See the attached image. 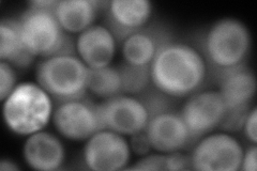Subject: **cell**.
Listing matches in <instances>:
<instances>
[{
  "label": "cell",
  "instance_id": "cell-27",
  "mask_svg": "<svg viewBox=\"0 0 257 171\" xmlns=\"http://www.w3.org/2000/svg\"><path fill=\"white\" fill-rule=\"evenodd\" d=\"M257 146L256 144L248 145L245 150H243L242 157H241L240 170L243 171H256L257 169Z\"/></svg>",
  "mask_w": 257,
  "mask_h": 171
},
{
  "label": "cell",
  "instance_id": "cell-12",
  "mask_svg": "<svg viewBox=\"0 0 257 171\" xmlns=\"http://www.w3.org/2000/svg\"><path fill=\"white\" fill-rule=\"evenodd\" d=\"M154 13L148 0H111L106 3L105 26L112 32L118 43L134 32L146 27Z\"/></svg>",
  "mask_w": 257,
  "mask_h": 171
},
{
  "label": "cell",
  "instance_id": "cell-28",
  "mask_svg": "<svg viewBox=\"0 0 257 171\" xmlns=\"http://www.w3.org/2000/svg\"><path fill=\"white\" fill-rule=\"evenodd\" d=\"M57 0H35V2L28 3L29 8H36L41 10H54Z\"/></svg>",
  "mask_w": 257,
  "mask_h": 171
},
{
  "label": "cell",
  "instance_id": "cell-26",
  "mask_svg": "<svg viewBox=\"0 0 257 171\" xmlns=\"http://www.w3.org/2000/svg\"><path fill=\"white\" fill-rule=\"evenodd\" d=\"M128 138H130V139H128V143H130L132 153H135L136 155H139L140 157L146 155V154L150 153L151 151H154L148 139V136L145 131L130 136Z\"/></svg>",
  "mask_w": 257,
  "mask_h": 171
},
{
  "label": "cell",
  "instance_id": "cell-18",
  "mask_svg": "<svg viewBox=\"0 0 257 171\" xmlns=\"http://www.w3.org/2000/svg\"><path fill=\"white\" fill-rule=\"evenodd\" d=\"M0 59L21 69L29 67L35 60L24 44L19 20L3 19L0 22Z\"/></svg>",
  "mask_w": 257,
  "mask_h": 171
},
{
  "label": "cell",
  "instance_id": "cell-29",
  "mask_svg": "<svg viewBox=\"0 0 257 171\" xmlns=\"http://www.w3.org/2000/svg\"><path fill=\"white\" fill-rule=\"evenodd\" d=\"M20 166L16 164L15 161H13L10 158H3L0 160V170H4V171H18L20 170Z\"/></svg>",
  "mask_w": 257,
  "mask_h": 171
},
{
  "label": "cell",
  "instance_id": "cell-13",
  "mask_svg": "<svg viewBox=\"0 0 257 171\" xmlns=\"http://www.w3.org/2000/svg\"><path fill=\"white\" fill-rule=\"evenodd\" d=\"M172 41V34L166 27L148 24L120 43L123 62L136 67H150L159 52Z\"/></svg>",
  "mask_w": 257,
  "mask_h": 171
},
{
  "label": "cell",
  "instance_id": "cell-4",
  "mask_svg": "<svg viewBox=\"0 0 257 171\" xmlns=\"http://www.w3.org/2000/svg\"><path fill=\"white\" fill-rule=\"evenodd\" d=\"M89 69L76 54L56 55L37 64L36 83L54 102L62 103L86 97Z\"/></svg>",
  "mask_w": 257,
  "mask_h": 171
},
{
  "label": "cell",
  "instance_id": "cell-9",
  "mask_svg": "<svg viewBox=\"0 0 257 171\" xmlns=\"http://www.w3.org/2000/svg\"><path fill=\"white\" fill-rule=\"evenodd\" d=\"M227 108L218 90L197 91L187 97L179 115L194 143L220 127Z\"/></svg>",
  "mask_w": 257,
  "mask_h": 171
},
{
  "label": "cell",
  "instance_id": "cell-2",
  "mask_svg": "<svg viewBox=\"0 0 257 171\" xmlns=\"http://www.w3.org/2000/svg\"><path fill=\"white\" fill-rule=\"evenodd\" d=\"M251 32L244 23L226 18L214 22L203 39V56L207 66L219 73L245 64L251 51Z\"/></svg>",
  "mask_w": 257,
  "mask_h": 171
},
{
  "label": "cell",
  "instance_id": "cell-15",
  "mask_svg": "<svg viewBox=\"0 0 257 171\" xmlns=\"http://www.w3.org/2000/svg\"><path fill=\"white\" fill-rule=\"evenodd\" d=\"M22 153L26 165L38 171L59 170L66 161V148L59 137L44 129L27 136Z\"/></svg>",
  "mask_w": 257,
  "mask_h": 171
},
{
  "label": "cell",
  "instance_id": "cell-17",
  "mask_svg": "<svg viewBox=\"0 0 257 171\" xmlns=\"http://www.w3.org/2000/svg\"><path fill=\"white\" fill-rule=\"evenodd\" d=\"M103 5L98 0H60L55 7L54 14L68 35H80L94 25Z\"/></svg>",
  "mask_w": 257,
  "mask_h": 171
},
{
  "label": "cell",
  "instance_id": "cell-14",
  "mask_svg": "<svg viewBox=\"0 0 257 171\" xmlns=\"http://www.w3.org/2000/svg\"><path fill=\"white\" fill-rule=\"evenodd\" d=\"M118 41L105 25H94L78 35L75 52L88 69L111 66Z\"/></svg>",
  "mask_w": 257,
  "mask_h": 171
},
{
  "label": "cell",
  "instance_id": "cell-8",
  "mask_svg": "<svg viewBox=\"0 0 257 171\" xmlns=\"http://www.w3.org/2000/svg\"><path fill=\"white\" fill-rule=\"evenodd\" d=\"M131 155V146L125 136L103 128L86 140L83 162L93 171L126 170Z\"/></svg>",
  "mask_w": 257,
  "mask_h": 171
},
{
  "label": "cell",
  "instance_id": "cell-7",
  "mask_svg": "<svg viewBox=\"0 0 257 171\" xmlns=\"http://www.w3.org/2000/svg\"><path fill=\"white\" fill-rule=\"evenodd\" d=\"M243 148L229 133H210L198 139L190 154L193 170L238 171Z\"/></svg>",
  "mask_w": 257,
  "mask_h": 171
},
{
  "label": "cell",
  "instance_id": "cell-25",
  "mask_svg": "<svg viewBox=\"0 0 257 171\" xmlns=\"http://www.w3.org/2000/svg\"><path fill=\"white\" fill-rule=\"evenodd\" d=\"M243 134L246 139L252 144L257 142V108L256 106H252L250 110L247 111L245 119L243 121L242 128Z\"/></svg>",
  "mask_w": 257,
  "mask_h": 171
},
{
  "label": "cell",
  "instance_id": "cell-3",
  "mask_svg": "<svg viewBox=\"0 0 257 171\" xmlns=\"http://www.w3.org/2000/svg\"><path fill=\"white\" fill-rule=\"evenodd\" d=\"M53 99L38 83H21L3 102V117L10 132L29 136L42 131L52 121Z\"/></svg>",
  "mask_w": 257,
  "mask_h": 171
},
{
  "label": "cell",
  "instance_id": "cell-21",
  "mask_svg": "<svg viewBox=\"0 0 257 171\" xmlns=\"http://www.w3.org/2000/svg\"><path fill=\"white\" fill-rule=\"evenodd\" d=\"M146 107L149 117H154L166 111H172L175 108L176 99L160 91L154 85H151L146 91L138 96Z\"/></svg>",
  "mask_w": 257,
  "mask_h": 171
},
{
  "label": "cell",
  "instance_id": "cell-6",
  "mask_svg": "<svg viewBox=\"0 0 257 171\" xmlns=\"http://www.w3.org/2000/svg\"><path fill=\"white\" fill-rule=\"evenodd\" d=\"M52 122L57 133L71 141H86L104 128L100 104L86 97L57 103Z\"/></svg>",
  "mask_w": 257,
  "mask_h": 171
},
{
  "label": "cell",
  "instance_id": "cell-24",
  "mask_svg": "<svg viewBox=\"0 0 257 171\" xmlns=\"http://www.w3.org/2000/svg\"><path fill=\"white\" fill-rule=\"evenodd\" d=\"M192 169L191 157L182 151L165 154V170H189Z\"/></svg>",
  "mask_w": 257,
  "mask_h": 171
},
{
  "label": "cell",
  "instance_id": "cell-22",
  "mask_svg": "<svg viewBox=\"0 0 257 171\" xmlns=\"http://www.w3.org/2000/svg\"><path fill=\"white\" fill-rule=\"evenodd\" d=\"M18 76L12 64L0 62V100L4 102L18 86Z\"/></svg>",
  "mask_w": 257,
  "mask_h": 171
},
{
  "label": "cell",
  "instance_id": "cell-23",
  "mask_svg": "<svg viewBox=\"0 0 257 171\" xmlns=\"http://www.w3.org/2000/svg\"><path fill=\"white\" fill-rule=\"evenodd\" d=\"M130 170H165V154L163 153H148L141 156L133 166L127 167Z\"/></svg>",
  "mask_w": 257,
  "mask_h": 171
},
{
  "label": "cell",
  "instance_id": "cell-16",
  "mask_svg": "<svg viewBox=\"0 0 257 171\" xmlns=\"http://www.w3.org/2000/svg\"><path fill=\"white\" fill-rule=\"evenodd\" d=\"M216 76L220 95L227 110L248 109L256 94V77L253 71L242 66L219 73Z\"/></svg>",
  "mask_w": 257,
  "mask_h": 171
},
{
  "label": "cell",
  "instance_id": "cell-10",
  "mask_svg": "<svg viewBox=\"0 0 257 171\" xmlns=\"http://www.w3.org/2000/svg\"><path fill=\"white\" fill-rule=\"evenodd\" d=\"M104 128L130 137L146 129L149 113L138 96L120 94L100 103Z\"/></svg>",
  "mask_w": 257,
  "mask_h": 171
},
{
  "label": "cell",
  "instance_id": "cell-5",
  "mask_svg": "<svg viewBox=\"0 0 257 171\" xmlns=\"http://www.w3.org/2000/svg\"><path fill=\"white\" fill-rule=\"evenodd\" d=\"M18 20L24 44L35 58L75 54V43L60 26L54 10L28 7Z\"/></svg>",
  "mask_w": 257,
  "mask_h": 171
},
{
  "label": "cell",
  "instance_id": "cell-19",
  "mask_svg": "<svg viewBox=\"0 0 257 171\" xmlns=\"http://www.w3.org/2000/svg\"><path fill=\"white\" fill-rule=\"evenodd\" d=\"M88 93L102 101L122 94V85L117 67L108 66L100 69H89Z\"/></svg>",
  "mask_w": 257,
  "mask_h": 171
},
{
  "label": "cell",
  "instance_id": "cell-11",
  "mask_svg": "<svg viewBox=\"0 0 257 171\" xmlns=\"http://www.w3.org/2000/svg\"><path fill=\"white\" fill-rule=\"evenodd\" d=\"M145 132L152 150L159 153L183 151L194 144L186 123L175 110L151 117Z\"/></svg>",
  "mask_w": 257,
  "mask_h": 171
},
{
  "label": "cell",
  "instance_id": "cell-20",
  "mask_svg": "<svg viewBox=\"0 0 257 171\" xmlns=\"http://www.w3.org/2000/svg\"><path fill=\"white\" fill-rule=\"evenodd\" d=\"M122 85V94L139 96L152 85L150 67H136L125 62L117 67Z\"/></svg>",
  "mask_w": 257,
  "mask_h": 171
},
{
  "label": "cell",
  "instance_id": "cell-1",
  "mask_svg": "<svg viewBox=\"0 0 257 171\" xmlns=\"http://www.w3.org/2000/svg\"><path fill=\"white\" fill-rule=\"evenodd\" d=\"M208 66L202 52L182 42L165 45L150 64L151 81L174 99H187L202 89Z\"/></svg>",
  "mask_w": 257,
  "mask_h": 171
}]
</instances>
